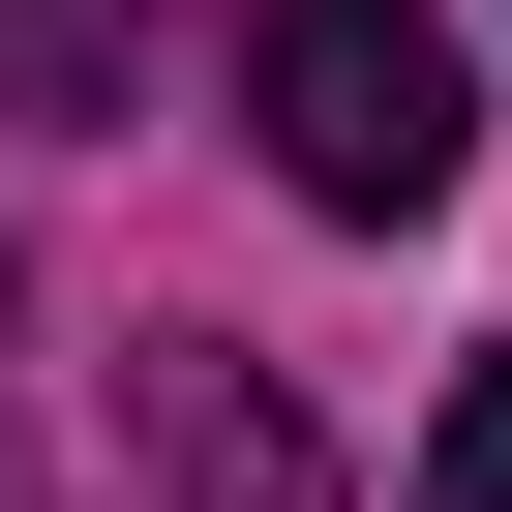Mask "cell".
I'll use <instances>...</instances> for the list:
<instances>
[{
  "instance_id": "cell-1",
  "label": "cell",
  "mask_w": 512,
  "mask_h": 512,
  "mask_svg": "<svg viewBox=\"0 0 512 512\" xmlns=\"http://www.w3.org/2000/svg\"><path fill=\"white\" fill-rule=\"evenodd\" d=\"M241 121H272L302 211H452L482 181V61H452V0H241Z\"/></svg>"
},
{
  "instance_id": "cell-2",
  "label": "cell",
  "mask_w": 512,
  "mask_h": 512,
  "mask_svg": "<svg viewBox=\"0 0 512 512\" xmlns=\"http://www.w3.org/2000/svg\"><path fill=\"white\" fill-rule=\"evenodd\" d=\"M121 91V0H0V121H91Z\"/></svg>"
},
{
  "instance_id": "cell-3",
  "label": "cell",
  "mask_w": 512,
  "mask_h": 512,
  "mask_svg": "<svg viewBox=\"0 0 512 512\" xmlns=\"http://www.w3.org/2000/svg\"><path fill=\"white\" fill-rule=\"evenodd\" d=\"M422 512H512V362H452V422H422Z\"/></svg>"
}]
</instances>
